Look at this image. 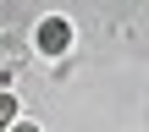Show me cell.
<instances>
[{
    "label": "cell",
    "instance_id": "obj_1",
    "mask_svg": "<svg viewBox=\"0 0 149 132\" xmlns=\"http://www.w3.org/2000/svg\"><path fill=\"white\" fill-rule=\"evenodd\" d=\"M66 44H72V22L66 17H44L39 22V50L44 55H66Z\"/></svg>",
    "mask_w": 149,
    "mask_h": 132
},
{
    "label": "cell",
    "instance_id": "obj_2",
    "mask_svg": "<svg viewBox=\"0 0 149 132\" xmlns=\"http://www.w3.org/2000/svg\"><path fill=\"white\" fill-rule=\"evenodd\" d=\"M11 61H22V39H17V33H0V72H6Z\"/></svg>",
    "mask_w": 149,
    "mask_h": 132
},
{
    "label": "cell",
    "instance_id": "obj_3",
    "mask_svg": "<svg viewBox=\"0 0 149 132\" xmlns=\"http://www.w3.org/2000/svg\"><path fill=\"white\" fill-rule=\"evenodd\" d=\"M17 110H22V105H17V94H0V132H11L17 121H22Z\"/></svg>",
    "mask_w": 149,
    "mask_h": 132
},
{
    "label": "cell",
    "instance_id": "obj_4",
    "mask_svg": "<svg viewBox=\"0 0 149 132\" xmlns=\"http://www.w3.org/2000/svg\"><path fill=\"white\" fill-rule=\"evenodd\" d=\"M11 132H39V127H33V121H17V127H11Z\"/></svg>",
    "mask_w": 149,
    "mask_h": 132
}]
</instances>
